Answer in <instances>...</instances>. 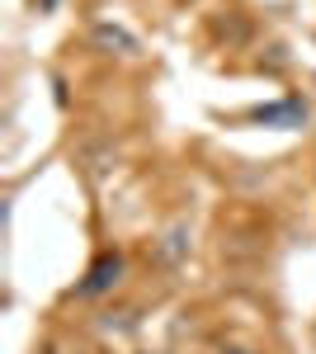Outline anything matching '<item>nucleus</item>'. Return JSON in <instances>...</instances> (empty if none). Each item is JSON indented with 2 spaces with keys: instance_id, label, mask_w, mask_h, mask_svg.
I'll return each mask as SVG.
<instances>
[{
  "instance_id": "obj_2",
  "label": "nucleus",
  "mask_w": 316,
  "mask_h": 354,
  "mask_svg": "<svg viewBox=\"0 0 316 354\" xmlns=\"http://www.w3.org/2000/svg\"><path fill=\"white\" fill-rule=\"evenodd\" d=\"M185 250H189V241H185V227H175V232H165V236H160L156 260H160V265H175V260H180Z\"/></svg>"
},
{
  "instance_id": "obj_3",
  "label": "nucleus",
  "mask_w": 316,
  "mask_h": 354,
  "mask_svg": "<svg viewBox=\"0 0 316 354\" xmlns=\"http://www.w3.org/2000/svg\"><path fill=\"white\" fill-rule=\"evenodd\" d=\"M227 354H250V350H227Z\"/></svg>"
},
{
  "instance_id": "obj_1",
  "label": "nucleus",
  "mask_w": 316,
  "mask_h": 354,
  "mask_svg": "<svg viewBox=\"0 0 316 354\" xmlns=\"http://www.w3.org/2000/svg\"><path fill=\"white\" fill-rule=\"evenodd\" d=\"M118 279H123V255H100V260L90 265V274H85V283L76 288V298H100Z\"/></svg>"
}]
</instances>
